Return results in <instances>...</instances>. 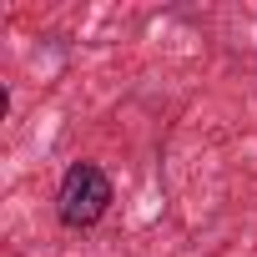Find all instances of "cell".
Segmentation results:
<instances>
[{"mask_svg": "<svg viewBox=\"0 0 257 257\" xmlns=\"http://www.w3.org/2000/svg\"><path fill=\"white\" fill-rule=\"evenodd\" d=\"M111 207V177L96 162H76L66 167L61 187H56V217L66 227H96Z\"/></svg>", "mask_w": 257, "mask_h": 257, "instance_id": "6da1fadb", "label": "cell"}]
</instances>
